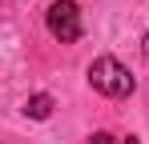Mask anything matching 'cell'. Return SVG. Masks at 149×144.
<instances>
[{"mask_svg": "<svg viewBox=\"0 0 149 144\" xmlns=\"http://www.w3.org/2000/svg\"><path fill=\"white\" fill-rule=\"evenodd\" d=\"M89 144H113V136H109V132H93V140Z\"/></svg>", "mask_w": 149, "mask_h": 144, "instance_id": "obj_4", "label": "cell"}, {"mask_svg": "<svg viewBox=\"0 0 149 144\" xmlns=\"http://www.w3.org/2000/svg\"><path fill=\"white\" fill-rule=\"evenodd\" d=\"M45 24H49L52 40H61V44L81 40V8L73 0H52L49 12H45Z\"/></svg>", "mask_w": 149, "mask_h": 144, "instance_id": "obj_2", "label": "cell"}, {"mask_svg": "<svg viewBox=\"0 0 149 144\" xmlns=\"http://www.w3.org/2000/svg\"><path fill=\"white\" fill-rule=\"evenodd\" d=\"M89 84L97 88L101 96H113V100H121V96L133 92V72L125 68L117 56H97L93 64H89Z\"/></svg>", "mask_w": 149, "mask_h": 144, "instance_id": "obj_1", "label": "cell"}, {"mask_svg": "<svg viewBox=\"0 0 149 144\" xmlns=\"http://www.w3.org/2000/svg\"><path fill=\"white\" fill-rule=\"evenodd\" d=\"M125 144H141V140H137V136H125Z\"/></svg>", "mask_w": 149, "mask_h": 144, "instance_id": "obj_6", "label": "cell"}, {"mask_svg": "<svg viewBox=\"0 0 149 144\" xmlns=\"http://www.w3.org/2000/svg\"><path fill=\"white\" fill-rule=\"evenodd\" d=\"M141 52H145V56H149V32H145V36H141Z\"/></svg>", "mask_w": 149, "mask_h": 144, "instance_id": "obj_5", "label": "cell"}, {"mask_svg": "<svg viewBox=\"0 0 149 144\" xmlns=\"http://www.w3.org/2000/svg\"><path fill=\"white\" fill-rule=\"evenodd\" d=\"M52 108H56V100H52L49 92H36V96L24 100V116H32V120H49Z\"/></svg>", "mask_w": 149, "mask_h": 144, "instance_id": "obj_3", "label": "cell"}]
</instances>
